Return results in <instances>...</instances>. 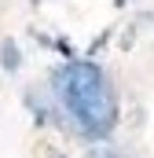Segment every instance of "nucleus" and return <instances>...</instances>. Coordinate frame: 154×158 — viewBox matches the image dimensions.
Instances as JSON below:
<instances>
[{
    "label": "nucleus",
    "mask_w": 154,
    "mask_h": 158,
    "mask_svg": "<svg viewBox=\"0 0 154 158\" xmlns=\"http://www.w3.org/2000/svg\"><path fill=\"white\" fill-rule=\"evenodd\" d=\"M55 92L66 107V114L88 132V136H107L117 121V99L107 74L95 63H66L55 74Z\"/></svg>",
    "instance_id": "obj_1"
}]
</instances>
